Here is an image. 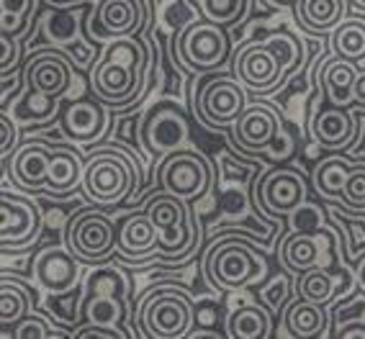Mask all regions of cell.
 <instances>
[{"instance_id":"obj_31","label":"cell","mask_w":365,"mask_h":339,"mask_svg":"<svg viewBox=\"0 0 365 339\" xmlns=\"http://www.w3.org/2000/svg\"><path fill=\"white\" fill-rule=\"evenodd\" d=\"M329 39H332V54L352 59V62H358V65L365 62V21L363 19L347 16V19L329 33Z\"/></svg>"},{"instance_id":"obj_47","label":"cell","mask_w":365,"mask_h":339,"mask_svg":"<svg viewBox=\"0 0 365 339\" xmlns=\"http://www.w3.org/2000/svg\"><path fill=\"white\" fill-rule=\"evenodd\" d=\"M337 337H345V339H352V337H365V324L360 319L355 321H347V326L337 329Z\"/></svg>"},{"instance_id":"obj_21","label":"cell","mask_w":365,"mask_h":339,"mask_svg":"<svg viewBox=\"0 0 365 339\" xmlns=\"http://www.w3.org/2000/svg\"><path fill=\"white\" fill-rule=\"evenodd\" d=\"M108 105L101 103L96 95L75 98L59 113V129L67 139L80 144L98 142L108 129Z\"/></svg>"},{"instance_id":"obj_30","label":"cell","mask_w":365,"mask_h":339,"mask_svg":"<svg viewBox=\"0 0 365 339\" xmlns=\"http://www.w3.org/2000/svg\"><path fill=\"white\" fill-rule=\"evenodd\" d=\"M34 306V293L29 291V286L19 278H8V273H3L0 281V324L3 329L19 324L26 313H31Z\"/></svg>"},{"instance_id":"obj_16","label":"cell","mask_w":365,"mask_h":339,"mask_svg":"<svg viewBox=\"0 0 365 339\" xmlns=\"http://www.w3.org/2000/svg\"><path fill=\"white\" fill-rule=\"evenodd\" d=\"M93 6H70V8H54L52 14L44 16V36H49L52 46L62 49L67 57L72 59V65L78 70H93V65L101 59L98 49L93 46L91 39H80L78 28L83 24V16L91 14Z\"/></svg>"},{"instance_id":"obj_5","label":"cell","mask_w":365,"mask_h":339,"mask_svg":"<svg viewBox=\"0 0 365 339\" xmlns=\"http://www.w3.org/2000/svg\"><path fill=\"white\" fill-rule=\"evenodd\" d=\"M134 337L182 339L196 324V298L175 283H160L142 296L131 316Z\"/></svg>"},{"instance_id":"obj_37","label":"cell","mask_w":365,"mask_h":339,"mask_svg":"<svg viewBox=\"0 0 365 339\" xmlns=\"http://www.w3.org/2000/svg\"><path fill=\"white\" fill-rule=\"evenodd\" d=\"M196 6L198 16L214 21L219 26H232L247 14V0H190Z\"/></svg>"},{"instance_id":"obj_3","label":"cell","mask_w":365,"mask_h":339,"mask_svg":"<svg viewBox=\"0 0 365 339\" xmlns=\"http://www.w3.org/2000/svg\"><path fill=\"white\" fill-rule=\"evenodd\" d=\"M203 275L216 291H245L267 278V257L242 229H216L203 257Z\"/></svg>"},{"instance_id":"obj_9","label":"cell","mask_w":365,"mask_h":339,"mask_svg":"<svg viewBox=\"0 0 365 339\" xmlns=\"http://www.w3.org/2000/svg\"><path fill=\"white\" fill-rule=\"evenodd\" d=\"M126 316H129V288H126V278L116 268H111L108 262L98 265L96 273H91L88 281H85L83 321L124 329Z\"/></svg>"},{"instance_id":"obj_10","label":"cell","mask_w":365,"mask_h":339,"mask_svg":"<svg viewBox=\"0 0 365 339\" xmlns=\"http://www.w3.org/2000/svg\"><path fill=\"white\" fill-rule=\"evenodd\" d=\"M250 105V90L247 85L232 75L224 72H211L203 80L201 90L193 98V111L206 126L224 129V126H235V121L242 116V111Z\"/></svg>"},{"instance_id":"obj_28","label":"cell","mask_w":365,"mask_h":339,"mask_svg":"<svg viewBox=\"0 0 365 339\" xmlns=\"http://www.w3.org/2000/svg\"><path fill=\"white\" fill-rule=\"evenodd\" d=\"M347 19V0H299L296 21L314 36L332 33Z\"/></svg>"},{"instance_id":"obj_42","label":"cell","mask_w":365,"mask_h":339,"mask_svg":"<svg viewBox=\"0 0 365 339\" xmlns=\"http://www.w3.org/2000/svg\"><path fill=\"white\" fill-rule=\"evenodd\" d=\"M126 339L131 337L129 329H116V326H106V324H91V321H83V324L75 326V339Z\"/></svg>"},{"instance_id":"obj_18","label":"cell","mask_w":365,"mask_h":339,"mask_svg":"<svg viewBox=\"0 0 365 339\" xmlns=\"http://www.w3.org/2000/svg\"><path fill=\"white\" fill-rule=\"evenodd\" d=\"M41 226H44V216H41L39 203L3 188V193H0V244H3V252L29 247L41 234Z\"/></svg>"},{"instance_id":"obj_32","label":"cell","mask_w":365,"mask_h":339,"mask_svg":"<svg viewBox=\"0 0 365 339\" xmlns=\"http://www.w3.org/2000/svg\"><path fill=\"white\" fill-rule=\"evenodd\" d=\"M339 293H342V291H339L337 278L327 268H314V270L296 275V296H304V298L314 301V303L327 306V303H332Z\"/></svg>"},{"instance_id":"obj_50","label":"cell","mask_w":365,"mask_h":339,"mask_svg":"<svg viewBox=\"0 0 365 339\" xmlns=\"http://www.w3.org/2000/svg\"><path fill=\"white\" fill-rule=\"evenodd\" d=\"M273 3H278V6H296L299 0H273Z\"/></svg>"},{"instance_id":"obj_49","label":"cell","mask_w":365,"mask_h":339,"mask_svg":"<svg viewBox=\"0 0 365 339\" xmlns=\"http://www.w3.org/2000/svg\"><path fill=\"white\" fill-rule=\"evenodd\" d=\"M46 3L54 8H70V6H80L83 0H46Z\"/></svg>"},{"instance_id":"obj_19","label":"cell","mask_w":365,"mask_h":339,"mask_svg":"<svg viewBox=\"0 0 365 339\" xmlns=\"http://www.w3.org/2000/svg\"><path fill=\"white\" fill-rule=\"evenodd\" d=\"M283 137V121L281 113L275 111L270 103L255 100L250 103L242 116L232 126V139L242 152L247 155H260L270 152Z\"/></svg>"},{"instance_id":"obj_33","label":"cell","mask_w":365,"mask_h":339,"mask_svg":"<svg viewBox=\"0 0 365 339\" xmlns=\"http://www.w3.org/2000/svg\"><path fill=\"white\" fill-rule=\"evenodd\" d=\"M83 301H85V283H78V286L65 291V293H46L44 308L49 313V319L75 329L83 321Z\"/></svg>"},{"instance_id":"obj_12","label":"cell","mask_w":365,"mask_h":339,"mask_svg":"<svg viewBox=\"0 0 365 339\" xmlns=\"http://www.w3.org/2000/svg\"><path fill=\"white\" fill-rule=\"evenodd\" d=\"M232 72L247 85V90L260 93V95L281 90L288 80L281 54L267 41V36L262 41L257 39L242 44L232 57Z\"/></svg>"},{"instance_id":"obj_23","label":"cell","mask_w":365,"mask_h":339,"mask_svg":"<svg viewBox=\"0 0 365 339\" xmlns=\"http://www.w3.org/2000/svg\"><path fill=\"white\" fill-rule=\"evenodd\" d=\"M80 265L83 262L65 247H46L34 257L31 275L34 283L44 293H65L80 283Z\"/></svg>"},{"instance_id":"obj_2","label":"cell","mask_w":365,"mask_h":339,"mask_svg":"<svg viewBox=\"0 0 365 339\" xmlns=\"http://www.w3.org/2000/svg\"><path fill=\"white\" fill-rule=\"evenodd\" d=\"M150 49L139 36L108 41L101 59L93 65L88 83L91 93L111 111H131L147 93Z\"/></svg>"},{"instance_id":"obj_43","label":"cell","mask_w":365,"mask_h":339,"mask_svg":"<svg viewBox=\"0 0 365 339\" xmlns=\"http://www.w3.org/2000/svg\"><path fill=\"white\" fill-rule=\"evenodd\" d=\"M139 116H124L116 126V144H126L131 150H139L142 147V139H139Z\"/></svg>"},{"instance_id":"obj_34","label":"cell","mask_w":365,"mask_h":339,"mask_svg":"<svg viewBox=\"0 0 365 339\" xmlns=\"http://www.w3.org/2000/svg\"><path fill=\"white\" fill-rule=\"evenodd\" d=\"M36 0H0V33L24 39L34 26Z\"/></svg>"},{"instance_id":"obj_24","label":"cell","mask_w":365,"mask_h":339,"mask_svg":"<svg viewBox=\"0 0 365 339\" xmlns=\"http://www.w3.org/2000/svg\"><path fill=\"white\" fill-rule=\"evenodd\" d=\"M157 226L147 211H131L118 219V247L116 254L124 262H142L157 254Z\"/></svg>"},{"instance_id":"obj_39","label":"cell","mask_w":365,"mask_h":339,"mask_svg":"<svg viewBox=\"0 0 365 339\" xmlns=\"http://www.w3.org/2000/svg\"><path fill=\"white\" fill-rule=\"evenodd\" d=\"M288 221H291V229L296 231H322L324 226V209L317 206L312 201H304L294 214L288 216Z\"/></svg>"},{"instance_id":"obj_35","label":"cell","mask_w":365,"mask_h":339,"mask_svg":"<svg viewBox=\"0 0 365 339\" xmlns=\"http://www.w3.org/2000/svg\"><path fill=\"white\" fill-rule=\"evenodd\" d=\"M188 337H227V321H224L219 301L209 298V296L196 298V324H193Z\"/></svg>"},{"instance_id":"obj_8","label":"cell","mask_w":365,"mask_h":339,"mask_svg":"<svg viewBox=\"0 0 365 339\" xmlns=\"http://www.w3.org/2000/svg\"><path fill=\"white\" fill-rule=\"evenodd\" d=\"M65 244L83 265H106L118 247V221H113L98 206L83 209L70 216L65 226Z\"/></svg>"},{"instance_id":"obj_40","label":"cell","mask_w":365,"mask_h":339,"mask_svg":"<svg viewBox=\"0 0 365 339\" xmlns=\"http://www.w3.org/2000/svg\"><path fill=\"white\" fill-rule=\"evenodd\" d=\"M260 301L273 313H281L288 306V301H291V281L286 275H278L270 283H265L260 288Z\"/></svg>"},{"instance_id":"obj_44","label":"cell","mask_w":365,"mask_h":339,"mask_svg":"<svg viewBox=\"0 0 365 339\" xmlns=\"http://www.w3.org/2000/svg\"><path fill=\"white\" fill-rule=\"evenodd\" d=\"M332 219H337L342 226H347L350 229V236H352V247L347 249V257H358V252L365 247V224H360V221H355V219H347V216H342L339 211H334L332 214Z\"/></svg>"},{"instance_id":"obj_26","label":"cell","mask_w":365,"mask_h":339,"mask_svg":"<svg viewBox=\"0 0 365 339\" xmlns=\"http://www.w3.org/2000/svg\"><path fill=\"white\" fill-rule=\"evenodd\" d=\"M283 329H286V337L296 339H317L327 337V329L332 324L327 306L322 303H314V301L304 298V296H296V298L288 301V306L283 308Z\"/></svg>"},{"instance_id":"obj_13","label":"cell","mask_w":365,"mask_h":339,"mask_svg":"<svg viewBox=\"0 0 365 339\" xmlns=\"http://www.w3.org/2000/svg\"><path fill=\"white\" fill-rule=\"evenodd\" d=\"M157 183L182 201H201L211 188V165L196 150H175L160 162Z\"/></svg>"},{"instance_id":"obj_45","label":"cell","mask_w":365,"mask_h":339,"mask_svg":"<svg viewBox=\"0 0 365 339\" xmlns=\"http://www.w3.org/2000/svg\"><path fill=\"white\" fill-rule=\"evenodd\" d=\"M0 44H3V59H0V72H11L21 62V44L16 36L0 33Z\"/></svg>"},{"instance_id":"obj_14","label":"cell","mask_w":365,"mask_h":339,"mask_svg":"<svg viewBox=\"0 0 365 339\" xmlns=\"http://www.w3.org/2000/svg\"><path fill=\"white\" fill-rule=\"evenodd\" d=\"M309 201L307 177L294 167H275L255 183V206L270 219H288Z\"/></svg>"},{"instance_id":"obj_17","label":"cell","mask_w":365,"mask_h":339,"mask_svg":"<svg viewBox=\"0 0 365 339\" xmlns=\"http://www.w3.org/2000/svg\"><path fill=\"white\" fill-rule=\"evenodd\" d=\"M26 90L41 93L46 98H65L75 83V65L62 49H36L26 57L24 65Z\"/></svg>"},{"instance_id":"obj_11","label":"cell","mask_w":365,"mask_h":339,"mask_svg":"<svg viewBox=\"0 0 365 339\" xmlns=\"http://www.w3.org/2000/svg\"><path fill=\"white\" fill-rule=\"evenodd\" d=\"M188 113L182 111L180 103L170 98L157 100L139 121V139H142L144 152L155 157V160H160V162L175 150H182V144L188 142Z\"/></svg>"},{"instance_id":"obj_27","label":"cell","mask_w":365,"mask_h":339,"mask_svg":"<svg viewBox=\"0 0 365 339\" xmlns=\"http://www.w3.org/2000/svg\"><path fill=\"white\" fill-rule=\"evenodd\" d=\"M227 337L232 339L273 337V311L265 303L240 301V306L227 316Z\"/></svg>"},{"instance_id":"obj_51","label":"cell","mask_w":365,"mask_h":339,"mask_svg":"<svg viewBox=\"0 0 365 339\" xmlns=\"http://www.w3.org/2000/svg\"><path fill=\"white\" fill-rule=\"evenodd\" d=\"M355 3H358L360 8H365V0H355Z\"/></svg>"},{"instance_id":"obj_46","label":"cell","mask_w":365,"mask_h":339,"mask_svg":"<svg viewBox=\"0 0 365 339\" xmlns=\"http://www.w3.org/2000/svg\"><path fill=\"white\" fill-rule=\"evenodd\" d=\"M352 108L365 113V62L360 65L358 78H355V88H352Z\"/></svg>"},{"instance_id":"obj_41","label":"cell","mask_w":365,"mask_h":339,"mask_svg":"<svg viewBox=\"0 0 365 339\" xmlns=\"http://www.w3.org/2000/svg\"><path fill=\"white\" fill-rule=\"evenodd\" d=\"M19 147V121L11 111H0V160H8Z\"/></svg>"},{"instance_id":"obj_20","label":"cell","mask_w":365,"mask_h":339,"mask_svg":"<svg viewBox=\"0 0 365 339\" xmlns=\"http://www.w3.org/2000/svg\"><path fill=\"white\" fill-rule=\"evenodd\" d=\"M337 236L329 229L322 231H296L291 229L283 236L281 247H278V260L288 273L301 275L314 268H327L329 265V247Z\"/></svg>"},{"instance_id":"obj_25","label":"cell","mask_w":365,"mask_h":339,"mask_svg":"<svg viewBox=\"0 0 365 339\" xmlns=\"http://www.w3.org/2000/svg\"><path fill=\"white\" fill-rule=\"evenodd\" d=\"M358 70H360L358 62L337 57V54L322 59V65L317 67V80H319L322 90H324L327 103L352 108V88H355Z\"/></svg>"},{"instance_id":"obj_15","label":"cell","mask_w":365,"mask_h":339,"mask_svg":"<svg viewBox=\"0 0 365 339\" xmlns=\"http://www.w3.org/2000/svg\"><path fill=\"white\" fill-rule=\"evenodd\" d=\"M147 19L150 11L144 0H98L88 14V36L96 41L139 36Z\"/></svg>"},{"instance_id":"obj_38","label":"cell","mask_w":365,"mask_h":339,"mask_svg":"<svg viewBox=\"0 0 365 339\" xmlns=\"http://www.w3.org/2000/svg\"><path fill=\"white\" fill-rule=\"evenodd\" d=\"M267 41L278 49L283 65H286L288 78H291V75L299 70L301 59H304V46H301L299 36H294V33H288V31H273L270 36H267Z\"/></svg>"},{"instance_id":"obj_22","label":"cell","mask_w":365,"mask_h":339,"mask_svg":"<svg viewBox=\"0 0 365 339\" xmlns=\"http://www.w3.org/2000/svg\"><path fill=\"white\" fill-rule=\"evenodd\" d=\"M360 134V118L342 105L317 108L312 116V139L322 150L329 152H352L355 139Z\"/></svg>"},{"instance_id":"obj_29","label":"cell","mask_w":365,"mask_h":339,"mask_svg":"<svg viewBox=\"0 0 365 339\" xmlns=\"http://www.w3.org/2000/svg\"><path fill=\"white\" fill-rule=\"evenodd\" d=\"M347 172H350V160H347V155L324 157V160L314 167V175H312L314 190H317L324 201L339 203L342 201V190H345Z\"/></svg>"},{"instance_id":"obj_7","label":"cell","mask_w":365,"mask_h":339,"mask_svg":"<svg viewBox=\"0 0 365 339\" xmlns=\"http://www.w3.org/2000/svg\"><path fill=\"white\" fill-rule=\"evenodd\" d=\"M173 57L190 75H211L232 59V36L214 21H190L173 36Z\"/></svg>"},{"instance_id":"obj_48","label":"cell","mask_w":365,"mask_h":339,"mask_svg":"<svg viewBox=\"0 0 365 339\" xmlns=\"http://www.w3.org/2000/svg\"><path fill=\"white\" fill-rule=\"evenodd\" d=\"M355 286H358L360 293L365 296V254L355 260Z\"/></svg>"},{"instance_id":"obj_6","label":"cell","mask_w":365,"mask_h":339,"mask_svg":"<svg viewBox=\"0 0 365 339\" xmlns=\"http://www.w3.org/2000/svg\"><path fill=\"white\" fill-rule=\"evenodd\" d=\"M144 211L155 221L157 236H160L157 254L152 257L157 265H175V262L188 260L190 254L196 252L201 226H198L188 201L160 188L157 193L147 196Z\"/></svg>"},{"instance_id":"obj_4","label":"cell","mask_w":365,"mask_h":339,"mask_svg":"<svg viewBox=\"0 0 365 339\" xmlns=\"http://www.w3.org/2000/svg\"><path fill=\"white\" fill-rule=\"evenodd\" d=\"M144 167L121 144L91 147L85 157L83 193L93 206H121L137 193Z\"/></svg>"},{"instance_id":"obj_1","label":"cell","mask_w":365,"mask_h":339,"mask_svg":"<svg viewBox=\"0 0 365 339\" xmlns=\"http://www.w3.org/2000/svg\"><path fill=\"white\" fill-rule=\"evenodd\" d=\"M3 172L29 193L67 198L83 188L85 157L72 147L29 142L3 160Z\"/></svg>"},{"instance_id":"obj_36","label":"cell","mask_w":365,"mask_h":339,"mask_svg":"<svg viewBox=\"0 0 365 339\" xmlns=\"http://www.w3.org/2000/svg\"><path fill=\"white\" fill-rule=\"evenodd\" d=\"M57 105H59L57 98H46V95H41V93L26 90L19 98V103H14V111H11V116H14L19 124L49 121V118L57 113Z\"/></svg>"}]
</instances>
